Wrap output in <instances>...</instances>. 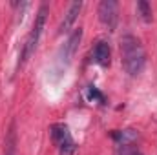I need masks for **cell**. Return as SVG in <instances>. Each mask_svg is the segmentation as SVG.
Returning a JSON list of instances; mask_svg holds the SVG:
<instances>
[{
    "mask_svg": "<svg viewBox=\"0 0 157 155\" xmlns=\"http://www.w3.org/2000/svg\"><path fill=\"white\" fill-rule=\"evenodd\" d=\"M121 62L124 71L132 77L141 75L146 66V53L141 40L130 33L121 39Z\"/></svg>",
    "mask_w": 157,
    "mask_h": 155,
    "instance_id": "obj_1",
    "label": "cell"
},
{
    "mask_svg": "<svg viewBox=\"0 0 157 155\" xmlns=\"http://www.w3.org/2000/svg\"><path fill=\"white\" fill-rule=\"evenodd\" d=\"M46 15H48V6L42 4L39 7V11H37L33 28H31V31H29V35H28V39H26V44H24V47H22V55H20V59H18V62H17V70L35 53V49H37V46H39L40 35H42V29H44V26H46Z\"/></svg>",
    "mask_w": 157,
    "mask_h": 155,
    "instance_id": "obj_2",
    "label": "cell"
},
{
    "mask_svg": "<svg viewBox=\"0 0 157 155\" xmlns=\"http://www.w3.org/2000/svg\"><path fill=\"white\" fill-rule=\"evenodd\" d=\"M49 135H51L53 144L59 150V155H75L77 144H75V141L70 133V128L66 124H62V122L51 124L49 126Z\"/></svg>",
    "mask_w": 157,
    "mask_h": 155,
    "instance_id": "obj_3",
    "label": "cell"
},
{
    "mask_svg": "<svg viewBox=\"0 0 157 155\" xmlns=\"http://www.w3.org/2000/svg\"><path fill=\"white\" fill-rule=\"evenodd\" d=\"M97 13H99V20H101L110 31H113L115 26H117V18H119L117 2H115V0H102V2L99 4Z\"/></svg>",
    "mask_w": 157,
    "mask_h": 155,
    "instance_id": "obj_4",
    "label": "cell"
},
{
    "mask_svg": "<svg viewBox=\"0 0 157 155\" xmlns=\"http://www.w3.org/2000/svg\"><path fill=\"white\" fill-rule=\"evenodd\" d=\"M91 59L97 66L101 68H108L112 62V51H110V44L104 40H97L93 49H91Z\"/></svg>",
    "mask_w": 157,
    "mask_h": 155,
    "instance_id": "obj_5",
    "label": "cell"
},
{
    "mask_svg": "<svg viewBox=\"0 0 157 155\" xmlns=\"http://www.w3.org/2000/svg\"><path fill=\"white\" fill-rule=\"evenodd\" d=\"M80 9H82V2H71V4L68 6V11H66L62 22H60V26H59V33H60V35H62V33H68V31L71 29V26L75 24Z\"/></svg>",
    "mask_w": 157,
    "mask_h": 155,
    "instance_id": "obj_6",
    "label": "cell"
},
{
    "mask_svg": "<svg viewBox=\"0 0 157 155\" xmlns=\"http://www.w3.org/2000/svg\"><path fill=\"white\" fill-rule=\"evenodd\" d=\"M80 40H82V28H77V29L68 37L66 44H64V49H62V53H64V60H66V62H70L71 57L77 53Z\"/></svg>",
    "mask_w": 157,
    "mask_h": 155,
    "instance_id": "obj_7",
    "label": "cell"
},
{
    "mask_svg": "<svg viewBox=\"0 0 157 155\" xmlns=\"http://www.w3.org/2000/svg\"><path fill=\"white\" fill-rule=\"evenodd\" d=\"M112 137L121 148V146H133V142L139 139V133L135 130H113Z\"/></svg>",
    "mask_w": 157,
    "mask_h": 155,
    "instance_id": "obj_8",
    "label": "cell"
},
{
    "mask_svg": "<svg viewBox=\"0 0 157 155\" xmlns=\"http://www.w3.org/2000/svg\"><path fill=\"white\" fill-rule=\"evenodd\" d=\"M4 155H17V122L11 120L6 142H4Z\"/></svg>",
    "mask_w": 157,
    "mask_h": 155,
    "instance_id": "obj_9",
    "label": "cell"
},
{
    "mask_svg": "<svg viewBox=\"0 0 157 155\" xmlns=\"http://www.w3.org/2000/svg\"><path fill=\"white\" fill-rule=\"evenodd\" d=\"M137 15L144 20V22H152L154 18V13H152V6L144 0H139L137 2Z\"/></svg>",
    "mask_w": 157,
    "mask_h": 155,
    "instance_id": "obj_10",
    "label": "cell"
},
{
    "mask_svg": "<svg viewBox=\"0 0 157 155\" xmlns=\"http://www.w3.org/2000/svg\"><path fill=\"white\" fill-rule=\"evenodd\" d=\"M86 95H88V99H90V100H93V102H99V104H104V102H106L104 95H102L97 88H93V86H90V88H88Z\"/></svg>",
    "mask_w": 157,
    "mask_h": 155,
    "instance_id": "obj_11",
    "label": "cell"
},
{
    "mask_svg": "<svg viewBox=\"0 0 157 155\" xmlns=\"http://www.w3.org/2000/svg\"><path fill=\"white\" fill-rule=\"evenodd\" d=\"M128 155H143V153H141L139 150H135V148H133V150H132V152H130V153H128Z\"/></svg>",
    "mask_w": 157,
    "mask_h": 155,
    "instance_id": "obj_12",
    "label": "cell"
}]
</instances>
